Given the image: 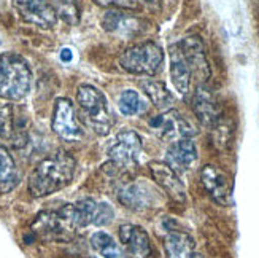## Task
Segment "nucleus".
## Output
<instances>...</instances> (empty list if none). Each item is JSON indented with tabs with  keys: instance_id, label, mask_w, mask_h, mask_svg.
Wrapping results in <instances>:
<instances>
[{
	"instance_id": "f257e3e1",
	"label": "nucleus",
	"mask_w": 259,
	"mask_h": 258,
	"mask_svg": "<svg viewBox=\"0 0 259 258\" xmlns=\"http://www.w3.org/2000/svg\"><path fill=\"white\" fill-rule=\"evenodd\" d=\"M75 158L65 150H58L45 158L29 178V192L33 198H43L65 188L75 174Z\"/></svg>"
},
{
	"instance_id": "f03ea898",
	"label": "nucleus",
	"mask_w": 259,
	"mask_h": 258,
	"mask_svg": "<svg viewBox=\"0 0 259 258\" xmlns=\"http://www.w3.org/2000/svg\"><path fill=\"white\" fill-rule=\"evenodd\" d=\"M32 72L27 61L16 53L0 54V97L21 100L30 91Z\"/></svg>"
},
{
	"instance_id": "7ed1b4c3",
	"label": "nucleus",
	"mask_w": 259,
	"mask_h": 258,
	"mask_svg": "<svg viewBox=\"0 0 259 258\" xmlns=\"http://www.w3.org/2000/svg\"><path fill=\"white\" fill-rule=\"evenodd\" d=\"M76 100L86 114V125L97 136H107L113 126L105 96L91 85H81L76 91Z\"/></svg>"
},
{
	"instance_id": "20e7f679",
	"label": "nucleus",
	"mask_w": 259,
	"mask_h": 258,
	"mask_svg": "<svg viewBox=\"0 0 259 258\" xmlns=\"http://www.w3.org/2000/svg\"><path fill=\"white\" fill-rule=\"evenodd\" d=\"M164 51L154 42H145L126 50L121 54L119 64L132 75H154L161 70Z\"/></svg>"
},
{
	"instance_id": "39448f33",
	"label": "nucleus",
	"mask_w": 259,
	"mask_h": 258,
	"mask_svg": "<svg viewBox=\"0 0 259 258\" xmlns=\"http://www.w3.org/2000/svg\"><path fill=\"white\" fill-rule=\"evenodd\" d=\"M32 231L47 241H69L78 230L73 227L64 206L58 210H47L38 214L32 225Z\"/></svg>"
},
{
	"instance_id": "423d86ee",
	"label": "nucleus",
	"mask_w": 259,
	"mask_h": 258,
	"mask_svg": "<svg viewBox=\"0 0 259 258\" xmlns=\"http://www.w3.org/2000/svg\"><path fill=\"white\" fill-rule=\"evenodd\" d=\"M69 215L76 230L86 228L89 225L104 227L113 220L115 210L107 203H97L91 198H84L73 204H65Z\"/></svg>"
},
{
	"instance_id": "0eeeda50",
	"label": "nucleus",
	"mask_w": 259,
	"mask_h": 258,
	"mask_svg": "<svg viewBox=\"0 0 259 258\" xmlns=\"http://www.w3.org/2000/svg\"><path fill=\"white\" fill-rule=\"evenodd\" d=\"M200 180L215 203L221 206L234 204V183L228 172L220 169L218 166L207 164L200 171Z\"/></svg>"
},
{
	"instance_id": "6e6552de",
	"label": "nucleus",
	"mask_w": 259,
	"mask_h": 258,
	"mask_svg": "<svg viewBox=\"0 0 259 258\" xmlns=\"http://www.w3.org/2000/svg\"><path fill=\"white\" fill-rule=\"evenodd\" d=\"M150 126L157 132V136L167 142L191 139L197 134V131L177 110H167L165 114L151 118Z\"/></svg>"
},
{
	"instance_id": "1a4fd4ad",
	"label": "nucleus",
	"mask_w": 259,
	"mask_h": 258,
	"mask_svg": "<svg viewBox=\"0 0 259 258\" xmlns=\"http://www.w3.org/2000/svg\"><path fill=\"white\" fill-rule=\"evenodd\" d=\"M53 131L64 140L75 142L83 137V129L75 117L73 105L69 99L59 97L54 104L53 112Z\"/></svg>"
},
{
	"instance_id": "9d476101",
	"label": "nucleus",
	"mask_w": 259,
	"mask_h": 258,
	"mask_svg": "<svg viewBox=\"0 0 259 258\" xmlns=\"http://www.w3.org/2000/svg\"><path fill=\"white\" fill-rule=\"evenodd\" d=\"M19 16L29 24L41 29H51L58 22V15L48 0H15Z\"/></svg>"
},
{
	"instance_id": "9b49d317",
	"label": "nucleus",
	"mask_w": 259,
	"mask_h": 258,
	"mask_svg": "<svg viewBox=\"0 0 259 258\" xmlns=\"http://www.w3.org/2000/svg\"><path fill=\"white\" fill-rule=\"evenodd\" d=\"M142 153V139L135 131H121L108 149L110 160L118 166H131Z\"/></svg>"
},
{
	"instance_id": "f8f14e48",
	"label": "nucleus",
	"mask_w": 259,
	"mask_h": 258,
	"mask_svg": "<svg viewBox=\"0 0 259 258\" xmlns=\"http://www.w3.org/2000/svg\"><path fill=\"white\" fill-rule=\"evenodd\" d=\"M175 47L178 48L180 54L183 56V59L189 65L191 73L199 77L200 80H207L210 77V69L205 59V51L202 40L199 37H188L183 39L182 42L175 43Z\"/></svg>"
},
{
	"instance_id": "ddd939ff",
	"label": "nucleus",
	"mask_w": 259,
	"mask_h": 258,
	"mask_svg": "<svg viewBox=\"0 0 259 258\" xmlns=\"http://www.w3.org/2000/svg\"><path fill=\"white\" fill-rule=\"evenodd\" d=\"M193 110L197 120L207 128H217L220 125L221 110L215 96L205 85H197L193 96Z\"/></svg>"
},
{
	"instance_id": "4468645a",
	"label": "nucleus",
	"mask_w": 259,
	"mask_h": 258,
	"mask_svg": "<svg viewBox=\"0 0 259 258\" xmlns=\"http://www.w3.org/2000/svg\"><path fill=\"white\" fill-rule=\"evenodd\" d=\"M119 238L129 258H154L150 236L139 225H122Z\"/></svg>"
},
{
	"instance_id": "2eb2a0df",
	"label": "nucleus",
	"mask_w": 259,
	"mask_h": 258,
	"mask_svg": "<svg viewBox=\"0 0 259 258\" xmlns=\"http://www.w3.org/2000/svg\"><path fill=\"white\" fill-rule=\"evenodd\" d=\"M150 171L154 178V182L159 185L164 192L170 196L172 199L178 203H185L186 201V188L183 182L180 180L178 174L172 169L167 163L162 161H151Z\"/></svg>"
},
{
	"instance_id": "dca6fc26",
	"label": "nucleus",
	"mask_w": 259,
	"mask_h": 258,
	"mask_svg": "<svg viewBox=\"0 0 259 258\" xmlns=\"http://www.w3.org/2000/svg\"><path fill=\"white\" fill-rule=\"evenodd\" d=\"M197 161V149L191 139H180L170 143L165 153V163L177 174L188 172Z\"/></svg>"
},
{
	"instance_id": "f3484780",
	"label": "nucleus",
	"mask_w": 259,
	"mask_h": 258,
	"mask_svg": "<svg viewBox=\"0 0 259 258\" xmlns=\"http://www.w3.org/2000/svg\"><path fill=\"white\" fill-rule=\"evenodd\" d=\"M0 142H8L16 149L27 142L26 120L18 121L11 105L0 107Z\"/></svg>"
},
{
	"instance_id": "a211bd4d",
	"label": "nucleus",
	"mask_w": 259,
	"mask_h": 258,
	"mask_svg": "<svg viewBox=\"0 0 259 258\" xmlns=\"http://www.w3.org/2000/svg\"><path fill=\"white\" fill-rule=\"evenodd\" d=\"M119 201L132 210H140L151 206L154 192L143 182H132L119 190Z\"/></svg>"
},
{
	"instance_id": "6ab92c4d",
	"label": "nucleus",
	"mask_w": 259,
	"mask_h": 258,
	"mask_svg": "<svg viewBox=\"0 0 259 258\" xmlns=\"http://www.w3.org/2000/svg\"><path fill=\"white\" fill-rule=\"evenodd\" d=\"M164 249L167 258H193L194 241L185 231L168 230L164 239Z\"/></svg>"
},
{
	"instance_id": "aec40b11",
	"label": "nucleus",
	"mask_w": 259,
	"mask_h": 258,
	"mask_svg": "<svg viewBox=\"0 0 259 258\" xmlns=\"http://www.w3.org/2000/svg\"><path fill=\"white\" fill-rule=\"evenodd\" d=\"M21 180V172L18 171L13 156L8 149L0 145V195H7L18 187Z\"/></svg>"
},
{
	"instance_id": "412c9836",
	"label": "nucleus",
	"mask_w": 259,
	"mask_h": 258,
	"mask_svg": "<svg viewBox=\"0 0 259 258\" xmlns=\"http://www.w3.org/2000/svg\"><path fill=\"white\" fill-rule=\"evenodd\" d=\"M170 77L175 89L180 94H186L189 91V83H191V69L186 64V61L183 59V56L180 54L178 48L175 45L170 47Z\"/></svg>"
},
{
	"instance_id": "4be33fe9",
	"label": "nucleus",
	"mask_w": 259,
	"mask_h": 258,
	"mask_svg": "<svg viewBox=\"0 0 259 258\" xmlns=\"http://www.w3.org/2000/svg\"><path fill=\"white\" fill-rule=\"evenodd\" d=\"M102 26L107 32L113 33H127V35H134L140 29V21L135 18H127L124 15L118 13V11H108L102 19Z\"/></svg>"
},
{
	"instance_id": "5701e85b",
	"label": "nucleus",
	"mask_w": 259,
	"mask_h": 258,
	"mask_svg": "<svg viewBox=\"0 0 259 258\" xmlns=\"http://www.w3.org/2000/svg\"><path fill=\"white\" fill-rule=\"evenodd\" d=\"M142 89L145 94L150 97V100L154 104L156 108L159 110H172L174 105V96L170 91L167 89V86L162 82H156V80H148V82H142Z\"/></svg>"
},
{
	"instance_id": "b1692460",
	"label": "nucleus",
	"mask_w": 259,
	"mask_h": 258,
	"mask_svg": "<svg viewBox=\"0 0 259 258\" xmlns=\"http://www.w3.org/2000/svg\"><path fill=\"white\" fill-rule=\"evenodd\" d=\"M91 245H93V249L104 258H118L121 255V250L118 247V244L115 242V239L104 231H97L93 234Z\"/></svg>"
},
{
	"instance_id": "393cba45",
	"label": "nucleus",
	"mask_w": 259,
	"mask_h": 258,
	"mask_svg": "<svg viewBox=\"0 0 259 258\" xmlns=\"http://www.w3.org/2000/svg\"><path fill=\"white\" fill-rule=\"evenodd\" d=\"M51 7L54 8L58 18L70 26L80 22V8H78L76 0H51Z\"/></svg>"
},
{
	"instance_id": "a878e982",
	"label": "nucleus",
	"mask_w": 259,
	"mask_h": 258,
	"mask_svg": "<svg viewBox=\"0 0 259 258\" xmlns=\"http://www.w3.org/2000/svg\"><path fill=\"white\" fill-rule=\"evenodd\" d=\"M118 105H119V112L122 115L132 117V115L140 114L143 110V100L140 99L137 91H134V89H126V91L121 93Z\"/></svg>"
},
{
	"instance_id": "bb28decb",
	"label": "nucleus",
	"mask_w": 259,
	"mask_h": 258,
	"mask_svg": "<svg viewBox=\"0 0 259 258\" xmlns=\"http://www.w3.org/2000/svg\"><path fill=\"white\" fill-rule=\"evenodd\" d=\"M100 7H119V8H135L137 7V0H94Z\"/></svg>"
},
{
	"instance_id": "cd10ccee",
	"label": "nucleus",
	"mask_w": 259,
	"mask_h": 258,
	"mask_svg": "<svg viewBox=\"0 0 259 258\" xmlns=\"http://www.w3.org/2000/svg\"><path fill=\"white\" fill-rule=\"evenodd\" d=\"M72 58H73L72 50H69V48H64V50L61 51V59H62L64 62H70V61H72Z\"/></svg>"
},
{
	"instance_id": "c85d7f7f",
	"label": "nucleus",
	"mask_w": 259,
	"mask_h": 258,
	"mask_svg": "<svg viewBox=\"0 0 259 258\" xmlns=\"http://www.w3.org/2000/svg\"><path fill=\"white\" fill-rule=\"evenodd\" d=\"M193 258H204V256H202V255H196V253H194V255H193Z\"/></svg>"
}]
</instances>
